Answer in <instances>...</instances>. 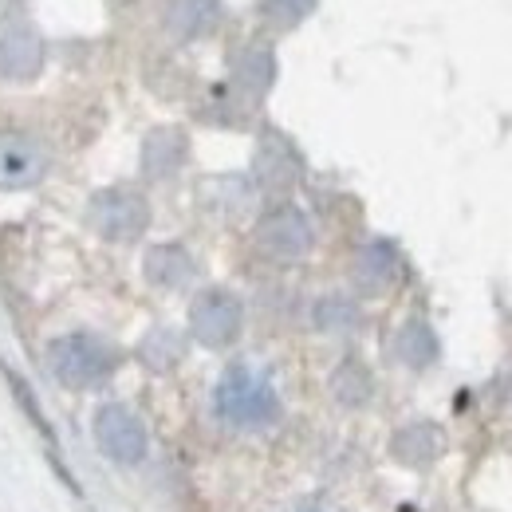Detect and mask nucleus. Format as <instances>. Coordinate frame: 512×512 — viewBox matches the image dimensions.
<instances>
[{
  "label": "nucleus",
  "mask_w": 512,
  "mask_h": 512,
  "mask_svg": "<svg viewBox=\"0 0 512 512\" xmlns=\"http://www.w3.org/2000/svg\"><path fill=\"white\" fill-rule=\"evenodd\" d=\"M280 390L276 383L253 367V363H233L213 386V414L229 430H268L280 418Z\"/></svg>",
  "instance_id": "nucleus-1"
},
{
  "label": "nucleus",
  "mask_w": 512,
  "mask_h": 512,
  "mask_svg": "<svg viewBox=\"0 0 512 512\" xmlns=\"http://www.w3.org/2000/svg\"><path fill=\"white\" fill-rule=\"evenodd\" d=\"M115 367H119V351L91 331H67L48 343V371L71 390H91L107 383Z\"/></svg>",
  "instance_id": "nucleus-2"
},
{
  "label": "nucleus",
  "mask_w": 512,
  "mask_h": 512,
  "mask_svg": "<svg viewBox=\"0 0 512 512\" xmlns=\"http://www.w3.org/2000/svg\"><path fill=\"white\" fill-rule=\"evenodd\" d=\"M87 221L91 229L103 237V241H115V245H127L138 241L150 225V205L138 190L127 186H115V190H99L87 205Z\"/></svg>",
  "instance_id": "nucleus-3"
},
{
  "label": "nucleus",
  "mask_w": 512,
  "mask_h": 512,
  "mask_svg": "<svg viewBox=\"0 0 512 512\" xmlns=\"http://www.w3.org/2000/svg\"><path fill=\"white\" fill-rule=\"evenodd\" d=\"M91 430H95V446L103 449V457H111L123 469L142 465L146 453H150V434H146L142 418L123 402H103L95 410Z\"/></svg>",
  "instance_id": "nucleus-4"
},
{
  "label": "nucleus",
  "mask_w": 512,
  "mask_h": 512,
  "mask_svg": "<svg viewBox=\"0 0 512 512\" xmlns=\"http://www.w3.org/2000/svg\"><path fill=\"white\" fill-rule=\"evenodd\" d=\"M245 327V304L229 292V288H205L197 292L190 304V335L209 347V351H225L237 343Z\"/></svg>",
  "instance_id": "nucleus-5"
},
{
  "label": "nucleus",
  "mask_w": 512,
  "mask_h": 512,
  "mask_svg": "<svg viewBox=\"0 0 512 512\" xmlns=\"http://www.w3.org/2000/svg\"><path fill=\"white\" fill-rule=\"evenodd\" d=\"M256 245L276 260H300L316 245V225L300 205L284 201V205H272L256 221Z\"/></svg>",
  "instance_id": "nucleus-6"
},
{
  "label": "nucleus",
  "mask_w": 512,
  "mask_h": 512,
  "mask_svg": "<svg viewBox=\"0 0 512 512\" xmlns=\"http://www.w3.org/2000/svg\"><path fill=\"white\" fill-rule=\"evenodd\" d=\"M48 174V150L28 130H0V190H32Z\"/></svg>",
  "instance_id": "nucleus-7"
},
{
  "label": "nucleus",
  "mask_w": 512,
  "mask_h": 512,
  "mask_svg": "<svg viewBox=\"0 0 512 512\" xmlns=\"http://www.w3.org/2000/svg\"><path fill=\"white\" fill-rule=\"evenodd\" d=\"M44 67V40L28 20L0 24V75L4 79H36Z\"/></svg>",
  "instance_id": "nucleus-8"
},
{
  "label": "nucleus",
  "mask_w": 512,
  "mask_h": 512,
  "mask_svg": "<svg viewBox=\"0 0 512 512\" xmlns=\"http://www.w3.org/2000/svg\"><path fill=\"white\" fill-rule=\"evenodd\" d=\"M300 174H304V162L292 150V142L284 134H264L256 150V182L264 190H292Z\"/></svg>",
  "instance_id": "nucleus-9"
},
{
  "label": "nucleus",
  "mask_w": 512,
  "mask_h": 512,
  "mask_svg": "<svg viewBox=\"0 0 512 512\" xmlns=\"http://www.w3.org/2000/svg\"><path fill=\"white\" fill-rule=\"evenodd\" d=\"M186 154H190V142L178 127H158L142 138V174L150 182H166L174 178L182 166H186Z\"/></svg>",
  "instance_id": "nucleus-10"
},
{
  "label": "nucleus",
  "mask_w": 512,
  "mask_h": 512,
  "mask_svg": "<svg viewBox=\"0 0 512 512\" xmlns=\"http://www.w3.org/2000/svg\"><path fill=\"white\" fill-rule=\"evenodd\" d=\"M398 276H402V256L383 237L379 241H367L355 253V284H359V292L379 296V292L398 284Z\"/></svg>",
  "instance_id": "nucleus-11"
},
{
  "label": "nucleus",
  "mask_w": 512,
  "mask_h": 512,
  "mask_svg": "<svg viewBox=\"0 0 512 512\" xmlns=\"http://www.w3.org/2000/svg\"><path fill=\"white\" fill-rule=\"evenodd\" d=\"M394 359L410 371H426L438 363L442 355V343H438V331L430 327L426 320H406L398 331H394Z\"/></svg>",
  "instance_id": "nucleus-12"
},
{
  "label": "nucleus",
  "mask_w": 512,
  "mask_h": 512,
  "mask_svg": "<svg viewBox=\"0 0 512 512\" xmlns=\"http://www.w3.org/2000/svg\"><path fill=\"white\" fill-rule=\"evenodd\" d=\"M193 276H197V264L182 245H154L146 253V280L166 288V292H178V288L193 284Z\"/></svg>",
  "instance_id": "nucleus-13"
},
{
  "label": "nucleus",
  "mask_w": 512,
  "mask_h": 512,
  "mask_svg": "<svg viewBox=\"0 0 512 512\" xmlns=\"http://www.w3.org/2000/svg\"><path fill=\"white\" fill-rule=\"evenodd\" d=\"M390 449H394V457H398L402 465L426 469V465L442 453V434H438L434 422H410V426H402V430L394 434Z\"/></svg>",
  "instance_id": "nucleus-14"
},
{
  "label": "nucleus",
  "mask_w": 512,
  "mask_h": 512,
  "mask_svg": "<svg viewBox=\"0 0 512 512\" xmlns=\"http://www.w3.org/2000/svg\"><path fill=\"white\" fill-rule=\"evenodd\" d=\"M272 79H276V56H272L268 48H260V44L245 48V52L233 60V83H237L245 95H253V99L268 95Z\"/></svg>",
  "instance_id": "nucleus-15"
},
{
  "label": "nucleus",
  "mask_w": 512,
  "mask_h": 512,
  "mask_svg": "<svg viewBox=\"0 0 512 512\" xmlns=\"http://www.w3.org/2000/svg\"><path fill=\"white\" fill-rule=\"evenodd\" d=\"M217 20H221L217 0H174L170 4V32L178 40H193V36L213 32Z\"/></svg>",
  "instance_id": "nucleus-16"
},
{
  "label": "nucleus",
  "mask_w": 512,
  "mask_h": 512,
  "mask_svg": "<svg viewBox=\"0 0 512 512\" xmlns=\"http://www.w3.org/2000/svg\"><path fill=\"white\" fill-rule=\"evenodd\" d=\"M186 355V335L174 331V327H154L142 343H138V359L150 367V371H174Z\"/></svg>",
  "instance_id": "nucleus-17"
},
{
  "label": "nucleus",
  "mask_w": 512,
  "mask_h": 512,
  "mask_svg": "<svg viewBox=\"0 0 512 512\" xmlns=\"http://www.w3.org/2000/svg\"><path fill=\"white\" fill-rule=\"evenodd\" d=\"M331 394H335L343 406H363V402L375 394V379H371V371H367L359 359H347V363H339V371L331 375Z\"/></svg>",
  "instance_id": "nucleus-18"
},
{
  "label": "nucleus",
  "mask_w": 512,
  "mask_h": 512,
  "mask_svg": "<svg viewBox=\"0 0 512 512\" xmlns=\"http://www.w3.org/2000/svg\"><path fill=\"white\" fill-rule=\"evenodd\" d=\"M312 320L327 335H347V331L359 327L363 312H359V304L351 296H323L320 304H316V312H312Z\"/></svg>",
  "instance_id": "nucleus-19"
},
{
  "label": "nucleus",
  "mask_w": 512,
  "mask_h": 512,
  "mask_svg": "<svg viewBox=\"0 0 512 512\" xmlns=\"http://www.w3.org/2000/svg\"><path fill=\"white\" fill-rule=\"evenodd\" d=\"M312 8H316V0H264L260 4V16L272 28H296Z\"/></svg>",
  "instance_id": "nucleus-20"
},
{
  "label": "nucleus",
  "mask_w": 512,
  "mask_h": 512,
  "mask_svg": "<svg viewBox=\"0 0 512 512\" xmlns=\"http://www.w3.org/2000/svg\"><path fill=\"white\" fill-rule=\"evenodd\" d=\"M8 375V386H12V394H16V402L24 406V414L32 418V426H36V434L48 442V446H56V434H52V426H48V418L40 414V402H36V394H32V386L24 383L20 375H12V371H4Z\"/></svg>",
  "instance_id": "nucleus-21"
},
{
  "label": "nucleus",
  "mask_w": 512,
  "mask_h": 512,
  "mask_svg": "<svg viewBox=\"0 0 512 512\" xmlns=\"http://www.w3.org/2000/svg\"><path fill=\"white\" fill-rule=\"evenodd\" d=\"M308 512H316V509H308Z\"/></svg>",
  "instance_id": "nucleus-22"
}]
</instances>
